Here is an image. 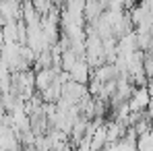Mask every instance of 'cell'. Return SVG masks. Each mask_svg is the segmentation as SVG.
Wrapping results in <instances>:
<instances>
[{"mask_svg":"<svg viewBox=\"0 0 153 151\" xmlns=\"http://www.w3.org/2000/svg\"><path fill=\"white\" fill-rule=\"evenodd\" d=\"M149 103H151V97H149L147 87H139V89H134L132 97L128 100L130 114H132V112H145V110L149 108Z\"/></svg>","mask_w":153,"mask_h":151,"instance_id":"obj_1","label":"cell"},{"mask_svg":"<svg viewBox=\"0 0 153 151\" xmlns=\"http://www.w3.org/2000/svg\"><path fill=\"white\" fill-rule=\"evenodd\" d=\"M91 68H89V64L85 62V58H81V60H76V64L71 68V79L75 81V83H81V85H85V83H89V79H91Z\"/></svg>","mask_w":153,"mask_h":151,"instance_id":"obj_2","label":"cell"},{"mask_svg":"<svg viewBox=\"0 0 153 151\" xmlns=\"http://www.w3.org/2000/svg\"><path fill=\"white\" fill-rule=\"evenodd\" d=\"M134 42H137V50L139 52H149L153 48V35L151 31H134Z\"/></svg>","mask_w":153,"mask_h":151,"instance_id":"obj_3","label":"cell"},{"mask_svg":"<svg viewBox=\"0 0 153 151\" xmlns=\"http://www.w3.org/2000/svg\"><path fill=\"white\" fill-rule=\"evenodd\" d=\"M137 151H153V137H151V132L137 137Z\"/></svg>","mask_w":153,"mask_h":151,"instance_id":"obj_4","label":"cell"},{"mask_svg":"<svg viewBox=\"0 0 153 151\" xmlns=\"http://www.w3.org/2000/svg\"><path fill=\"white\" fill-rule=\"evenodd\" d=\"M33 4V8H35V13L39 15V19H44L48 13H50L52 8H54V4L48 2V0H37V2H31Z\"/></svg>","mask_w":153,"mask_h":151,"instance_id":"obj_5","label":"cell"},{"mask_svg":"<svg viewBox=\"0 0 153 151\" xmlns=\"http://www.w3.org/2000/svg\"><path fill=\"white\" fill-rule=\"evenodd\" d=\"M143 68H145L147 79H153V48L145 52V56H143Z\"/></svg>","mask_w":153,"mask_h":151,"instance_id":"obj_6","label":"cell"},{"mask_svg":"<svg viewBox=\"0 0 153 151\" xmlns=\"http://www.w3.org/2000/svg\"><path fill=\"white\" fill-rule=\"evenodd\" d=\"M147 91H149V97L153 101V81H149V85H147Z\"/></svg>","mask_w":153,"mask_h":151,"instance_id":"obj_7","label":"cell"},{"mask_svg":"<svg viewBox=\"0 0 153 151\" xmlns=\"http://www.w3.org/2000/svg\"><path fill=\"white\" fill-rule=\"evenodd\" d=\"M21 151H35L33 145H27V147H21Z\"/></svg>","mask_w":153,"mask_h":151,"instance_id":"obj_8","label":"cell"},{"mask_svg":"<svg viewBox=\"0 0 153 151\" xmlns=\"http://www.w3.org/2000/svg\"><path fill=\"white\" fill-rule=\"evenodd\" d=\"M151 35H153V31H151Z\"/></svg>","mask_w":153,"mask_h":151,"instance_id":"obj_9","label":"cell"}]
</instances>
